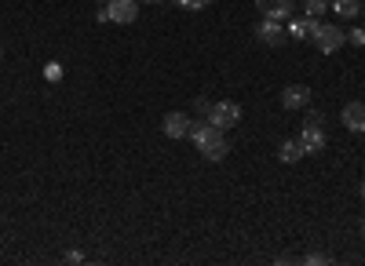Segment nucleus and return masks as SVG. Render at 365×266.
<instances>
[{
	"instance_id": "obj_1",
	"label": "nucleus",
	"mask_w": 365,
	"mask_h": 266,
	"mask_svg": "<svg viewBox=\"0 0 365 266\" xmlns=\"http://www.w3.org/2000/svg\"><path fill=\"white\" fill-rule=\"evenodd\" d=\"M187 139H194V146H197V154L205 157V161H223L227 157V135H223V128H216V124H208V121H197V124H190V135Z\"/></svg>"
},
{
	"instance_id": "obj_2",
	"label": "nucleus",
	"mask_w": 365,
	"mask_h": 266,
	"mask_svg": "<svg viewBox=\"0 0 365 266\" xmlns=\"http://www.w3.org/2000/svg\"><path fill=\"white\" fill-rule=\"evenodd\" d=\"M205 121H208V124H216V128H223V132H230V128L241 121V106H237V102H230V99L212 102V106H208V113H205Z\"/></svg>"
},
{
	"instance_id": "obj_3",
	"label": "nucleus",
	"mask_w": 365,
	"mask_h": 266,
	"mask_svg": "<svg viewBox=\"0 0 365 266\" xmlns=\"http://www.w3.org/2000/svg\"><path fill=\"white\" fill-rule=\"evenodd\" d=\"M344 41H347V33H344L340 26H332V22H322V26H318V33H314V44H318V51H322V55L340 51V48H344Z\"/></svg>"
},
{
	"instance_id": "obj_4",
	"label": "nucleus",
	"mask_w": 365,
	"mask_h": 266,
	"mask_svg": "<svg viewBox=\"0 0 365 266\" xmlns=\"http://www.w3.org/2000/svg\"><path fill=\"white\" fill-rule=\"evenodd\" d=\"M106 18L117 26H132L139 18V0H106Z\"/></svg>"
},
{
	"instance_id": "obj_5",
	"label": "nucleus",
	"mask_w": 365,
	"mask_h": 266,
	"mask_svg": "<svg viewBox=\"0 0 365 266\" xmlns=\"http://www.w3.org/2000/svg\"><path fill=\"white\" fill-rule=\"evenodd\" d=\"M318 26H322V18H314V15H299V18H289V29H285V33H289L292 41H314Z\"/></svg>"
},
{
	"instance_id": "obj_6",
	"label": "nucleus",
	"mask_w": 365,
	"mask_h": 266,
	"mask_svg": "<svg viewBox=\"0 0 365 266\" xmlns=\"http://www.w3.org/2000/svg\"><path fill=\"white\" fill-rule=\"evenodd\" d=\"M256 8H259L263 18H278V22H285V18L296 15V0H256Z\"/></svg>"
},
{
	"instance_id": "obj_7",
	"label": "nucleus",
	"mask_w": 365,
	"mask_h": 266,
	"mask_svg": "<svg viewBox=\"0 0 365 266\" xmlns=\"http://www.w3.org/2000/svg\"><path fill=\"white\" fill-rule=\"evenodd\" d=\"M282 106L285 110H307L311 106V87L307 84H289L282 92Z\"/></svg>"
},
{
	"instance_id": "obj_8",
	"label": "nucleus",
	"mask_w": 365,
	"mask_h": 266,
	"mask_svg": "<svg viewBox=\"0 0 365 266\" xmlns=\"http://www.w3.org/2000/svg\"><path fill=\"white\" fill-rule=\"evenodd\" d=\"M190 124H194V121H190V117L182 113V110H172V113L165 117V124H161V128H165L168 139H187V135H190Z\"/></svg>"
},
{
	"instance_id": "obj_9",
	"label": "nucleus",
	"mask_w": 365,
	"mask_h": 266,
	"mask_svg": "<svg viewBox=\"0 0 365 266\" xmlns=\"http://www.w3.org/2000/svg\"><path fill=\"white\" fill-rule=\"evenodd\" d=\"M299 146H303V154H322L325 150V132L322 124H307V128H299Z\"/></svg>"
},
{
	"instance_id": "obj_10",
	"label": "nucleus",
	"mask_w": 365,
	"mask_h": 266,
	"mask_svg": "<svg viewBox=\"0 0 365 266\" xmlns=\"http://www.w3.org/2000/svg\"><path fill=\"white\" fill-rule=\"evenodd\" d=\"M256 37L263 41V44H270V48H278V44H285V29H282V22L278 18H263L259 26H256Z\"/></svg>"
},
{
	"instance_id": "obj_11",
	"label": "nucleus",
	"mask_w": 365,
	"mask_h": 266,
	"mask_svg": "<svg viewBox=\"0 0 365 266\" xmlns=\"http://www.w3.org/2000/svg\"><path fill=\"white\" fill-rule=\"evenodd\" d=\"M344 128L347 132H365V102H347L344 106Z\"/></svg>"
},
{
	"instance_id": "obj_12",
	"label": "nucleus",
	"mask_w": 365,
	"mask_h": 266,
	"mask_svg": "<svg viewBox=\"0 0 365 266\" xmlns=\"http://www.w3.org/2000/svg\"><path fill=\"white\" fill-rule=\"evenodd\" d=\"M299 157H307V154H303V146H299V139H285L282 150H278V161L282 164H296Z\"/></svg>"
},
{
	"instance_id": "obj_13",
	"label": "nucleus",
	"mask_w": 365,
	"mask_h": 266,
	"mask_svg": "<svg viewBox=\"0 0 365 266\" xmlns=\"http://www.w3.org/2000/svg\"><path fill=\"white\" fill-rule=\"evenodd\" d=\"M332 11L344 18H358L361 15V0H332Z\"/></svg>"
},
{
	"instance_id": "obj_14",
	"label": "nucleus",
	"mask_w": 365,
	"mask_h": 266,
	"mask_svg": "<svg viewBox=\"0 0 365 266\" xmlns=\"http://www.w3.org/2000/svg\"><path fill=\"white\" fill-rule=\"evenodd\" d=\"M296 4L303 8V15H314V18L329 11V0H296Z\"/></svg>"
},
{
	"instance_id": "obj_15",
	"label": "nucleus",
	"mask_w": 365,
	"mask_h": 266,
	"mask_svg": "<svg viewBox=\"0 0 365 266\" xmlns=\"http://www.w3.org/2000/svg\"><path fill=\"white\" fill-rule=\"evenodd\" d=\"M172 4H175V8H182V11H205V8L212 4V0H172Z\"/></svg>"
},
{
	"instance_id": "obj_16",
	"label": "nucleus",
	"mask_w": 365,
	"mask_h": 266,
	"mask_svg": "<svg viewBox=\"0 0 365 266\" xmlns=\"http://www.w3.org/2000/svg\"><path fill=\"white\" fill-rule=\"evenodd\" d=\"M44 77H48L51 84H55V80H63V66H58V63H48V66H44Z\"/></svg>"
},
{
	"instance_id": "obj_17",
	"label": "nucleus",
	"mask_w": 365,
	"mask_h": 266,
	"mask_svg": "<svg viewBox=\"0 0 365 266\" xmlns=\"http://www.w3.org/2000/svg\"><path fill=\"white\" fill-rule=\"evenodd\" d=\"M347 41H351V44H358V48H361V44H365V33H361V29H351V33H347Z\"/></svg>"
},
{
	"instance_id": "obj_18",
	"label": "nucleus",
	"mask_w": 365,
	"mask_h": 266,
	"mask_svg": "<svg viewBox=\"0 0 365 266\" xmlns=\"http://www.w3.org/2000/svg\"><path fill=\"white\" fill-rule=\"evenodd\" d=\"M208 106H212V102H208V99H194V110H197V113H201V117H205V113H208Z\"/></svg>"
},
{
	"instance_id": "obj_19",
	"label": "nucleus",
	"mask_w": 365,
	"mask_h": 266,
	"mask_svg": "<svg viewBox=\"0 0 365 266\" xmlns=\"http://www.w3.org/2000/svg\"><path fill=\"white\" fill-rule=\"evenodd\" d=\"M303 262H311V266H322V262H329V259H325V255H307Z\"/></svg>"
},
{
	"instance_id": "obj_20",
	"label": "nucleus",
	"mask_w": 365,
	"mask_h": 266,
	"mask_svg": "<svg viewBox=\"0 0 365 266\" xmlns=\"http://www.w3.org/2000/svg\"><path fill=\"white\" fill-rule=\"evenodd\" d=\"M358 197H361V201H365V179H361V186H358Z\"/></svg>"
},
{
	"instance_id": "obj_21",
	"label": "nucleus",
	"mask_w": 365,
	"mask_h": 266,
	"mask_svg": "<svg viewBox=\"0 0 365 266\" xmlns=\"http://www.w3.org/2000/svg\"><path fill=\"white\" fill-rule=\"evenodd\" d=\"M0 63H4V44H0Z\"/></svg>"
},
{
	"instance_id": "obj_22",
	"label": "nucleus",
	"mask_w": 365,
	"mask_h": 266,
	"mask_svg": "<svg viewBox=\"0 0 365 266\" xmlns=\"http://www.w3.org/2000/svg\"><path fill=\"white\" fill-rule=\"evenodd\" d=\"M146 4H161V0H146Z\"/></svg>"
},
{
	"instance_id": "obj_23",
	"label": "nucleus",
	"mask_w": 365,
	"mask_h": 266,
	"mask_svg": "<svg viewBox=\"0 0 365 266\" xmlns=\"http://www.w3.org/2000/svg\"><path fill=\"white\" fill-rule=\"evenodd\" d=\"M361 233H365V219H361Z\"/></svg>"
},
{
	"instance_id": "obj_24",
	"label": "nucleus",
	"mask_w": 365,
	"mask_h": 266,
	"mask_svg": "<svg viewBox=\"0 0 365 266\" xmlns=\"http://www.w3.org/2000/svg\"><path fill=\"white\" fill-rule=\"evenodd\" d=\"M361 135H365V132H361Z\"/></svg>"
}]
</instances>
